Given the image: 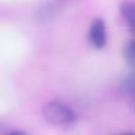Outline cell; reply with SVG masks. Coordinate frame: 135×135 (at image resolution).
Returning <instances> with one entry per match:
<instances>
[{
	"label": "cell",
	"instance_id": "1",
	"mask_svg": "<svg viewBox=\"0 0 135 135\" xmlns=\"http://www.w3.org/2000/svg\"><path fill=\"white\" fill-rule=\"evenodd\" d=\"M44 119L54 126H70L77 119L75 112L68 105L61 102L51 101L42 109Z\"/></svg>",
	"mask_w": 135,
	"mask_h": 135
},
{
	"label": "cell",
	"instance_id": "2",
	"mask_svg": "<svg viewBox=\"0 0 135 135\" xmlns=\"http://www.w3.org/2000/svg\"><path fill=\"white\" fill-rule=\"evenodd\" d=\"M88 38L90 43L95 49H102L105 45L107 28H105V23L102 19L96 18L92 21L88 33Z\"/></svg>",
	"mask_w": 135,
	"mask_h": 135
},
{
	"label": "cell",
	"instance_id": "3",
	"mask_svg": "<svg viewBox=\"0 0 135 135\" xmlns=\"http://www.w3.org/2000/svg\"><path fill=\"white\" fill-rule=\"evenodd\" d=\"M120 13L132 31H135V3L122 2L120 4Z\"/></svg>",
	"mask_w": 135,
	"mask_h": 135
},
{
	"label": "cell",
	"instance_id": "4",
	"mask_svg": "<svg viewBox=\"0 0 135 135\" xmlns=\"http://www.w3.org/2000/svg\"><path fill=\"white\" fill-rule=\"evenodd\" d=\"M123 56L128 65L135 71V40H131L126 44Z\"/></svg>",
	"mask_w": 135,
	"mask_h": 135
},
{
	"label": "cell",
	"instance_id": "5",
	"mask_svg": "<svg viewBox=\"0 0 135 135\" xmlns=\"http://www.w3.org/2000/svg\"><path fill=\"white\" fill-rule=\"evenodd\" d=\"M121 88L124 93L135 96V71L126 75L121 80Z\"/></svg>",
	"mask_w": 135,
	"mask_h": 135
}]
</instances>
